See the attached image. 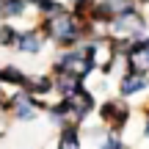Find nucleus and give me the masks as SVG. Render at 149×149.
Returning a JSON list of instances; mask_svg holds the SVG:
<instances>
[{
    "label": "nucleus",
    "instance_id": "nucleus-1",
    "mask_svg": "<svg viewBox=\"0 0 149 149\" xmlns=\"http://www.w3.org/2000/svg\"><path fill=\"white\" fill-rule=\"evenodd\" d=\"M146 31V19L138 14V11H124V14L113 17L111 22H108V33H111L113 39H141Z\"/></svg>",
    "mask_w": 149,
    "mask_h": 149
},
{
    "label": "nucleus",
    "instance_id": "nucleus-2",
    "mask_svg": "<svg viewBox=\"0 0 149 149\" xmlns=\"http://www.w3.org/2000/svg\"><path fill=\"white\" fill-rule=\"evenodd\" d=\"M6 102H8V108H11V113H14L17 122H33V119L39 116V102L33 100V94L28 88L11 94Z\"/></svg>",
    "mask_w": 149,
    "mask_h": 149
},
{
    "label": "nucleus",
    "instance_id": "nucleus-3",
    "mask_svg": "<svg viewBox=\"0 0 149 149\" xmlns=\"http://www.w3.org/2000/svg\"><path fill=\"white\" fill-rule=\"evenodd\" d=\"M100 119L105 124H111L113 130H122L124 124L130 122V111H127V105H122L119 100H111V102H105V105L100 108Z\"/></svg>",
    "mask_w": 149,
    "mask_h": 149
},
{
    "label": "nucleus",
    "instance_id": "nucleus-4",
    "mask_svg": "<svg viewBox=\"0 0 149 149\" xmlns=\"http://www.w3.org/2000/svg\"><path fill=\"white\" fill-rule=\"evenodd\" d=\"M42 44H44V33L42 31H19L14 47L19 50V53H25V55H36L39 50H42Z\"/></svg>",
    "mask_w": 149,
    "mask_h": 149
},
{
    "label": "nucleus",
    "instance_id": "nucleus-5",
    "mask_svg": "<svg viewBox=\"0 0 149 149\" xmlns=\"http://www.w3.org/2000/svg\"><path fill=\"white\" fill-rule=\"evenodd\" d=\"M146 86H149L146 74H141V72H124L122 80H119V94H122V97H133V94L146 91Z\"/></svg>",
    "mask_w": 149,
    "mask_h": 149
},
{
    "label": "nucleus",
    "instance_id": "nucleus-6",
    "mask_svg": "<svg viewBox=\"0 0 149 149\" xmlns=\"http://www.w3.org/2000/svg\"><path fill=\"white\" fill-rule=\"evenodd\" d=\"M28 74L19 66H3L0 69V86H17V88H25Z\"/></svg>",
    "mask_w": 149,
    "mask_h": 149
},
{
    "label": "nucleus",
    "instance_id": "nucleus-7",
    "mask_svg": "<svg viewBox=\"0 0 149 149\" xmlns=\"http://www.w3.org/2000/svg\"><path fill=\"white\" fill-rule=\"evenodd\" d=\"M58 149H80V133H77V124H64V127H61Z\"/></svg>",
    "mask_w": 149,
    "mask_h": 149
},
{
    "label": "nucleus",
    "instance_id": "nucleus-8",
    "mask_svg": "<svg viewBox=\"0 0 149 149\" xmlns=\"http://www.w3.org/2000/svg\"><path fill=\"white\" fill-rule=\"evenodd\" d=\"M28 8V0H0V17L3 19H17Z\"/></svg>",
    "mask_w": 149,
    "mask_h": 149
},
{
    "label": "nucleus",
    "instance_id": "nucleus-9",
    "mask_svg": "<svg viewBox=\"0 0 149 149\" xmlns=\"http://www.w3.org/2000/svg\"><path fill=\"white\" fill-rule=\"evenodd\" d=\"M25 88L31 91L33 97H44V94L53 91V77H28Z\"/></svg>",
    "mask_w": 149,
    "mask_h": 149
},
{
    "label": "nucleus",
    "instance_id": "nucleus-10",
    "mask_svg": "<svg viewBox=\"0 0 149 149\" xmlns=\"http://www.w3.org/2000/svg\"><path fill=\"white\" fill-rule=\"evenodd\" d=\"M28 3H33L44 17H53V14H58V11H64V6L55 3V0H28Z\"/></svg>",
    "mask_w": 149,
    "mask_h": 149
},
{
    "label": "nucleus",
    "instance_id": "nucleus-11",
    "mask_svg": "<svg viewBox=\"0 0 149 149\" xmlns=\"http://www.w3.org/2000/svg\"><path fill=\"white\" fill-rule=\"evenodd\" d=\"M17 33L19 31H14L11 25H0V47H14Z\"/></svg>",
    "mask_w": 149,
    "mask_h": 149
},
{
    "label": "nucleus",
    "instance_id": "nucleus-12",
    "mask_svg": "<svg viewBox=\"0 0 149 149\" xmlns=\"http://www.w3.org/2000/svg\"><path fill=\"white\" fill-rule=\"evenodd\" d=\"M102 149H124V144H122V135H119L116 130L105 133V141H102Z\"/></svg>",
    "mask_w": 149,
    "mask_h": 149
},
{
    "label": "nucleus",
    "instance_id": "nucleus-13",
    "mask_svg": "<svg viewBox=\"0 0 149 149\" xmlns=\"http://www.w3.org/2000/svg\"><path fill=\"white\" fill-rule=\"evenodd\" d=\"M144 135L149 138V113H146V124H144Z\"/></svg>",
    "mask_w": 149,
    "mask_h": 149
},
{
    "label": "nucleus",
    "instance_id": "nucleus-14",
    "mask_svg": "<svg viewBox=\"0 0 149 149\" xmlns=\"http://www.w3.org/2000/svg\"><path fill=\"white\" fill-rule=\"evenodd\" d=\"M138 3H149V0H138Z\"/></svg>",
    "mask_w": 149,
    "mask_h": 149
}]
</instances>
